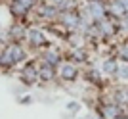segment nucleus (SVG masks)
I'll use <instances>...</instances> for the list:
<instances>
[{"label": "nucleus", "instance_id": "1", "mask_svg": "<svg viewBox=\"0 0 128 119\" xmlns=\"http://www.w3.org/2000/svg\"><path fill=\"white\" fill-rule=\"evenodd\" d=\"M75 75H76V69H75V65H63L61 67V77L63 79H75Z\"/></svg>", "mask_w": 128, "mask_h": 119}, {"label": "nucleus", "instance_id": "2", "mask_svg": "<svg viewBox=\"0 0 128 119\" xmlns=\"http://www.w3.org/2000/svg\"><path fill=\"white\" fill-rule=\"evenodd\" d=\"M29 38H31V40H32L34 44H38V42H44V37H42V35H40L38 31H31V33H29Z\"/></svg>", "mask_w": 128, "mask_h": 119}, {"label": "nucleus", "instance_id": "3", "mask_svg": "<svg viewBox=\"0 0 128 119\" xmlns=\"http://www.w3.org/2000/svg\"><path fill=\"white\" fill-rule=\"evenodd\" d=\"M103 69H107V71H115V69H117V65H115V62H113V60H109V62L103 65Z\"/></svg>", "mask_w": 128, "mask_h": 119}]
</instances>
